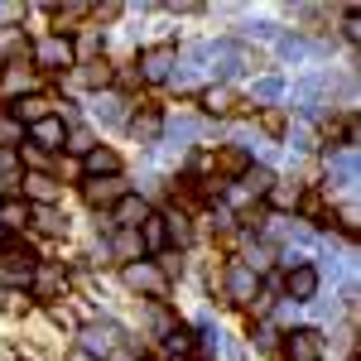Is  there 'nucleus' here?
<instances>
[{
  "mask_svg": "<svg viewBox=\"0 0 361 361\" xmlns=\"http://www.w3.org/2000/svg\"><path fill=\"white\" fill-rule=\"evenodd\" d=\"M92 15H102V20H116V15H121V5H116V0H111V5H97Z\"/></svg>",
  "mask_w": 361,
  "mask_h": 361,
  "instance_id": "obj_50",
  "label": "nucleus"
},
{
  "mask_svg": "<svg viewBox=\"0 0 361 361\" xmlns=\"http://www.w3.org/2000/svg\"><path fill=\"white\" fill-rule=\"evenodd\" d=\"M275 342H279L275 323H260V328H255V347H260V352H270V347H275Z\"/></svg>",
  "mask_w": 361,
  "mask_h": 361,
  "instance_id": "obj_46",
  "label": "nucleus"
},
{
  "mask_svg": "<svg viewBox=\"0 0 361 361\" xmlns=\"http://www.w3.org/2000/svg\"><path fill=\"white\" fill-rule=\"evenodd\" d=\"M342 39H347V44H357V39H361V20H357V10H347V20H342Z\"/></svg>",
  "mask_w": 361,
  "mask_h": 361,
  "instance_id": "obj_47",
  "label": "nucleus"
},
{
  "mask_svg": "<svg viewBox=\"0 0 361 361\" xmlns=\"http://www.w3.org/2000/svg\"><path fill=\"white\" fill-rule=\"evenodd\" d=\"M212 164H217L222 178H241V173L250 169V149L246 145H222V149L212 154Z\"/></svg>",
  "mask_w": 361,
  "mask_h": 361,
  "instance_id": "obj_21",
  "label": "nucleus"
},
{
  "mask_svg": "<svg viewBox=\"0 0 361 361\" xmlns=\"http://www.w3.org/2000/svg\"><path fill=\"white\" fill-rule=\"evenodd\" d=\"M121 279H126V289L149 294V299H159V294L169 289V279L159 275V265H154V260H130V265L121 270Z\"/></svg>",
  "mask_w": 361,
  "mask_h": 361,
  "instance_id": "obj_4",
  "label": "nucleus"
},
{
  "mask_svg": "<svg viewBox=\"0 0 361 361\" xmlns=\"http://www.w3.org/2000/svg\"><path fill=\"white\" fill-rule=\"evenodd\" d=\"M29 289H34V299H63L68 294V270L54 265V260H39L34 275H29Z\"/></svg>",
  "mask_w": 361,
  "mask_h": 361,
  "instance_id": "obj_5",
  "label": "nucleus"
},
{
  "mask_svg": "<svg viewBox=\"0 0 361 361\" xmlns=\"http://www.w3.org/2000/svg\"><path fill=\"white\" fill-rule=\"evenodd\" d=\"M87 87H97V92H106V82H111V63L106 58H92V63H82V73H78Z\"/></svg>",
  "mask_w": 361,
  "mask_h": 361,
  "instance_id": "obj_32",
  "label": "nucleus"
},
{
  "mask_svg": "<svg viewBox=\"0 0 361 361\" xmlns=\"http://www.w3.org/2000/svg\"><path fill=\"white\" fill-rule=\"evenodd\" d=\"M207 130H212L207 121H188V116H183V121H169V126H164V135L178 140V145H183V140H202Z\"/></svg>",
  "mask_w": 361,
  "mask_h": 361,
  "instance_id": "obj_26",
  "label": "nucleus"
},
{
  "mask_svg": "<svg viewBox=\"0 0 361 361\" xmlns=\"http://www.w3.org/2000/svg\"><path fill=\"white\" fill-rule=\"evenodd\" d=\"M164 226H169V241H173V246H188V241H193V222H188L183 212H164Z\"/></svg>",
  "mask_w": 361,
  "mask_h": 361,
  "instance_id": "obj_34",
  "label": "nucleus"
},
{
  "mask_svg": "<svg viewBox=\"0 0 361 361\" xmlns=\"http://www.w3.org/2000/svg\"><path fill=\"white\" fill-rule=\"evenodd\" d=\"M279 97H284V78H279V73H265L260 82L250 87V106H255V102H279Z\"/></svg>",
  "mask_w": 361,
  "mask_h": 361,
  "instance_id": "obj_31",
  "label": "nucleus"
},
{
  "mask_svg": "<svg viewBox=\"0 0 361 361\" xmlns=\"http://www.w3.org/2000/svg\"><path fill=\"white\" fill-rule=\"evenodd\" d=\"M270 260H275V250L265 246V241H250V250H246V260H241V265H246V270H250L255 279H265V270H270Z\"/></svg>",
  "mask_w": 361,
  "mask_h": 361,
  "instance_id": "obj_28",
  "label": "nucleus"
},
{
  "mask_svg": "<svg viewBox=\"0 0 361 361\" xmlns=\"http://www.w3.org/2000/svg\"><path fill=\"white\" fill-rule=\"evenodd\" d=\"M149 328H154V333H159V337H169V333H173V328H178V323H173V318H169V308L159 304V299H154V304H149Z\"/></svg>",
  "mask_w": 361,
  "mask_h": 361,
  "instance_id": "obj_39",
  "label": "nucleus"
},
{
  "mask_svg": "<svg viewBox=\"0 0 361 361\" xmlns=\"http://www.w3.org/2000/svg\"><path fill=\"white\" fill-rule=\"evenodd\" d=\"M135 236H140V250H145V255H164V246H169L164 212H149V217L135 226Z\"/></svg>",
  "mask_w": 361,
  "mask_h": 361,
  "instance_id": "obj_15",
  "label": "nucleus"
},
{
  "mask_svg": "<svg viewBox=\"0 0 361 361\" xmlns=\"http://www.w3.org/2000/svg\"><path fill=\"white\" fill-rule=\"evenodd\" d=\"M284 294H289L294 304H313V294H318V270H313V265H294V270L284 275Z\"/></svg>",
  "mask_w": 361,
  "mask_h": 361,
  "instance_id": "obj_13",
  "label": "nucleus"
},
{
  "mask_svg": "<svg viewBox=\"0 0 361 361\" xmlns=\"http://www.w3.org/2000/svg\"><path fill=\"white\" fill-rule=\"evenodd\" d=\"M10 116L29 130V126H39L44 116H54V102H49V97H39V92H29V97H15V102H10Z\"/></svg>",
  "mask_w": 361,
  "mask_h": 361,
  "instance_id": "obj_14",
  "label": "nucleus"
},
{
  "mask_svg": "<svg viewBox=\"0 0 361 361\" xmlns=\"http://www.w3.org/2000/svg\"><path fill=\"white\" fill-rule=\"evenodd\" d=\"M0 308H5L10 318H25V313H29V299L20 294V289H10V294H0Z\"/></svg>",
  "mask_w": 361,
  "mask_h": 361,
  "instance_id": "obj_42",
  "label": "nucleus"
},
{
  "mask_svg": "<svg viewBox=\"0 0 361 361\" xmlns=\"http://www.w3.org/2000/svg\"><path fill=\"white\" fill-rule=\"evenodd\" d=\"M0 82L10 87V92H25V97H29V87H34V78H29V68H25V63H10V68L0 73Z\"/></svg>",
  "mask_w": 361,
  "mask_h": 361,
  "instance_id": "obj_35",
  "label": "nucleus"
},
{
  "mask_svg": "<svg viewBox=\"0 0 361 361\" xmlns=\"http://www.w3.org/2000/svg\"><path fill=\"white\" fill-rule=\"evenodd\" d=\"M126 97L121 92H97L92 97V121H102V126H130V116H126Z\"/></svg>",
  "mask_w": 361,
  "mask_h": 361,
  "instance_id": "obj_11",
  "label": "nucleus"
},
{
  "mask_svg": "<svg viewBox=\"0 0 361 361\" xmlns=\"http://www.w3.org/2000/svg\"><path fill=\"white\" fill-rule=\"evenodd\" d=\"M284 361H323V333L318 328H294V333H284Z\"/></svg>",
  "mask_w": 361,
  "mask_h": 361,
  "instance_id": "obj_7",
  "label": "nucleus"
},
{
  "mask_svg": "<svg viewBox=\"0 0 361 361\" xmlns=\"http://www.w3.org/2000/svg\"><path fill=\"white\" fill-rule=\"evenodd\" d=\"M226 294H231V304H241V308H255V299H260V279L250 275L246 265H241V260H231V265H226Z\"/></svg>",
  "mask_w": 361,
  "mask_h": 361,
  "instance_id": "obj_6",
  "label": "nucleus"
},
{
  "mask_svg": "<svg viewBox=\"0 0 361 361\" xmlns=\"http://www.w3.org/2000/svg\"><path fill=\"white\" fill-rule=\"evenodd\" d=\"M20 183H25V197L34 207H58V178L54 173H25Z\"/></svg>",
  "mask_w": 361,
  "mask_h": 361,
  "instance_id": "obj_19",
  "label": "nucleus"
},
{
  "mask_svg": "<svg viewBox=\"0 0 361 361\" xmlns=\"http://www.w3.org/2000/svg\"><path fill=\"white\" fill-rule=\"evenodd\" d=\"M92 15V5H54V29L68 39V29L78 25V20H87Z\"/></svg>",
  "mask_w": 361,
  "mask_h": 361,
  "instance_id": "obj_30",
  "label": "nucleus"
},
{
  "mask_svg": "<svg viewBox=\"0 0 361 361\" xmlns=\"http://www.w3.org/2000/svg\"><path fill=\"white\" fill-rule=\"evenodd\" d=\"M34 63H39L44 73H63V68H78V58H73V39H63V34H44V39L34 44Z\"/></svg>",
  "mask_w": 361,
  "mask_h": 361,
  "instance_id": "obj_3",
  "label": "nucleus"
},
{
  "mask_svg": "<svg viewBox=\"0 0 361 361\" xmlns=\"http://www.w3.org/2000/svg\"><path fill=\"white\" fill-rule=\"evenodd\" d=\"M126 193H130L126 178H87L82 183V202L87 207H116Z\"/></svg>",
  "mask_w": 361,
  "mask_h": 361,
  "instance_id": "obj_10",
  "label": "nucleus"
},
{
  "mask_svg": "<svg viewBox=\"0 0 361 361\" xmlns=\"http://www.w3.org/2000/svg\"><path fill=\"white\" fill-rule=\"evenodd\" d=\"M313 54L304 39H279V58H289V63H304V58Z\"/></svg>",
  "mask_w": 361,
  "mask_h": 361,
  "instance_id": "obj_41",
  "label": "nucleus"
},
{
  "mask_svg": "<svg viewBox=\"0 0 361 361\" xmlns=\"http://www.w3.org/2000/svg\"><path fill=\"white\" fill-rule=\"evenodd\" d=\"M193 342H197L193 328H183V323H178V328H173V333L164 337V347L173 352V357H188V352H193Z\"/></svg>",
  "mask_w": 361,
  "mask_h": 361,
  "instance_id": "obj_36",
  "label": "nucleus"
},
{
  "mask_svg": "<svg viewBox=\"0 0 361 361\" xmlns=\"http://www.w3.org/2000/svg\"><path fill=\"white\" fill-rule=\"evenodd\" d=\"M20 140H25V126H20V121H15L10 111H0V145L20 149Z\"/></svg>",
  "mask_w": 361,
  "mask_h": 361,
  "instance_id": "obj_38",
  "label": "nucleus"
},
{
  "mask_svg": "<svg viewBox=\"0 0 361 361\" xmlns=\"http://www.w3.org/2000/svg\"><path fill=\"white\" fill-rule=\"evenodd\" d=\"M63 149L82 159V154H92V149H97V135H92L87 126H73V130H68V140H63Z\"/></svg>",
  "mask_w": 361,
  "mask_h": 361,
  "instance_id": "obj_33",
  "label": "nucleus"
},
{
  "mask_svg": "<svg viewBox=\"0 0 361 361\" xmlns=\"http://www.w3.org/2000/svg\"><path fill=\"white\" fill-rule=\"evenodd\" d=\"M275 25H241V39H275Z\"/></svg>",
  "mask_w": 361,
  "mask_h": 361,
  "instance_id": "obj_48",
  "label": "nucleus"
},
{
  "mask_svg": "<svg viewBox=\"0 0 361 361\" xmlns=\"http://www.w3.org/2000/svg\"><path fill=\"white\" fill-rule=\"evenodd\" d=\"M145 217H149V202H145V197H135V193H126L111 207V226H121V231H135Z\"/></svg>",
  "mask_w": 361,
  "mask_h": 361,
  "instance_id": "obj_20",
  "label": "nucleus"
},
{
  "mask_svg": "<svg viewBox=\"0 0 361 361\" xmlns=\"http://www.w3.org/2000/svg\"><path fill=\"white\" fill-rule=\"evenodd\" d=\"M0 361H20V357H10V352H0Z\"/></svg>",
  "mask_w": 361,
  "mask_h": 361,
  "instance_id": "obj_52",
  "label": "nucleus"
},
{
  "mask_svg": "<svg viewBox=\"0 0 361 361\" xmlns=\"http://www.w3.org/2000/svg\"><path fill=\"white\" fill-rule=\"evenodd\" d=\"M111 250H116V255H126V265H130V260H140V236H135V231H121Z\"/></svg>",
  "mask_w": 361,
  "mask_h": 361,
  "instance_id": "obj_40",
  "label": "nucleus"
},
{
  "mask_svg": "<svg viewBox=\"0 0 361 361\" xmlns=\"http://www.w3.org/2000/svg\"><path fill=\"white\" fill-rule=\"evenodd\" d=\"M328 183H333V188H352V183H357V149L342 145V149L328 154Z\"/></svg>",
  "mask_w": 361,
  "mask_h": 361,
  "instance_id": "obj_17",
  "label": "nucleus"
},
{
  "mask_svg": "<svg viewBox=\"0 0 361 361\" xmlns=\"http://www.w3.org/2000/svg\"><path fill=\"white\" fill-rule=\"evenodd\" d=\"M20 20H25V5H20V0H0V29L20 25Z\"/></svg>",
  "mask_w": 361,
  "mask_h": 361,
  "instance_id": "obj_43",
  "label": "nucleus"
},
{
  "mask_svg": "<svg viewBox=\"0 0 361 361\" xmlns=\"http://www.w3.org/2000/svg\"><path fill=\"white\" fill-rule=\"evenodd\" d=\"M284 121H289V116L279 111V106H265V116H260V126H265L270 135H284Z\"/></svg>",
  "mask_w": 361,
  "mask_h": 361,
  "instance_id": "obj_44",
  "label": "nucleus"
},
{
  "mask_svg": "<svg viewBox=\"0 0 361 361\" xmlns=\"http://www.w3.org/2000/svg\"><path fill=\"white\" fill-rule=\"evenodd\" d=\"M197 106H202L207 116H231L236 106H241V102H236V92H231L226 82H217V87H207V92L197 97Z\"/></svg>",
  "mask_w": 361,
  "mask_h": 361,
  "instance_id": "obj_22",
  "label": "nucleus"
},
{
  "mask_svg": "<svg viewBox=\"0 0 361 361\" xmlns=\"http://www.w3.org/2000/svg\"><path fill=\"white\" fill-rule=\"evenodd\" d=\"M241 183H246V188H241L246 197H265L270 188H275V173H270L265 164H250L246 173H241Z\"/></svg>",
  "mask_w": 361,
  "mask_h": 361,
  "instance_id": "obj_24",
  "label": "nucleus"
},
{
  "mask_svg": "<svg viewBox=\"0 0 361 361\" xmlns=\"http://www.w3.org/2000/svg\"><path fill=\"white\" fill-rule=\"evenodd\" d=\"M140 78L145 82H169L173 78V44H154L140 54Z\"/></svg>",
  "mask_w": 361,
  "mask_h": 361,
  "instance_id": "obj_8",
  "label": "nucleus"
},
{
  "mask_svg": "<svg viewBox=\"0 0 361 361\" xmlns=\"http://www.w3.org/2000/svg\"><path fill=\"white\" fill-rule=\"evenodd\" d=\"M34 265H39V255L29 246H20V241H10V246L0 250V275L20 279V284H29V275H34Z\"/></svg>",
  "mask_w": 361,
  "mask_h": 361,
  "instance_id": "obj_9",
  "label": "nucleus"
},
{
  "mask_svg": "<svg viewBox=\"0 0 361 361\" xmlns=\"http://www.w3.org/2000/svg\"><path fill=\"white\" fill-rule=\"evenodd\" d=\"M207 58L217 63V73H222V78H236V73H255V68H260V58L250 54L246 44H236V39H217V44H207Z\"/></svg>",
  "mask_w": 361,
  "mask_h": 361,
  "instance_id": "obj_1",
  "label": "nucleus"
},
{
  "mask_svg": "<svg viewBox=\"0 0 361 361\" xmlns=\"http://www.w3.org/2000/svg\"><path fill=\"white\" fill-rule=\"evenodd\" d=\"M49 318H54L58 328H68V333L78 328V313H73V308H68V304H54V308H49Z\"/></svg>",
  "mask_w": 361,
  "mask_h": 361,
  "instance_id": "obj_45",
  "label": "nucleus"
},
{
  "mask_svg": "<svg viewBox=\"0 0 361 361\" xmlns=\"http://www.w3.org/2000/svg\"><path fill=\"white\" fill-rule=\"evenodd\" d=\"M299 197H304V188H299V183H279V178H275V188L265 193V202H270V207H279V212H289V207H299Z\"/></svg>",
  "mask_w": 361,
  "mask_h": 361,
  "instance_id": "obj_27",
  "label": "nucleus"
},
{
  "mask_svg": "<svg viewBox=\"0 0 361 361\" xmlns=\"http://www.w3.org/2000/svg\"><path fill=\"white\" fill-rule=\"evenodd\" d=\"M130 130H135L140 145H159V135H164V116H159V111H145V116L130 121Z\"/></svg>",
  "mask_w": 361,
  "mask_h": 361,
  "instance_id": "obj_23",
  "label": "nucleus"
},
{
  "mask_svg": "<svg viewBox=\"0 0 361 361\" xmlns=\"http://www.w3.org/2000/svg\"><path fill=\"white\" fill-rule=\"evenodd\" d=\"M87 178H121V154L106 149V145H97L92 154H82V164H78Z\"/></svg>",
  "mask_w": 361,
  "mask_h": 361,
  "instance_id": "obj_16",
  "label": "nucleus"
},
{
  "mask_svg": "<svg viewBox=\"0 0 361 361\" xmlns=\"http://www.w3.org/2000/svg\"><path fill=\"white\" fill-rule=\"evenodd\" d=\"M73 361H92V357H87V352H82V347H78V352H73Z\"/></svg>",
  "mask_w": 361,
  "mask_h": 361,
  "instance_id": "obj_51",
  "label": "nucleus"
},
{
  "mask_svg": "<svg viewBox=\"0 0 361 361\" xmlns=\"http://www.w3.org/2000/svg\"><path fill=\"white\" fill-rule=\"evenodd\" d=\"M20 164H25V159H20V149L0 145V183H5V188H15V183L25 178V173H20Z\"/></svg>",
  "mask_w": 361,
  "mask_h": 361,
  "instance_id": "obj_29",
  "label": "nucleus"
},
{
  "mask_svg": "<svg viewBox=\"0 0 361 361\" xmlns=\"http://www.w3.org/2000/svg\"><path fill=\"white\" fill-rule=\"evenodd\" d=\"M294 106L304 116H318L323 106H333V73H313L304 82H294Z\"/></svg>",
  "mask_w": 361,
  "mask_h": 361,
  "instance_id": "obj_2",
  "label": "nucleus"
},
{
  "mask_svg": "<svg viewBox=\"0 0 361 361\" xmlns=\"http://www.w3.org/2000/svg\"><path fill=\"white\" fill-rule=\"evenodd\" d=\"M289 145H294V149H313V130H304V126L289 130Z\"/></svg>",
  "mask_w": 361,
  "mask_h": 361,
  "instance_id": "obj_49",
  "label": "nucleus"
},
{
  "mask_svg": "<svg viewBox=\"0 0 361 361\" xmlns=\"http://www.w3.org/2000/svg\"><path fill=\"white\" fill-rule=\"evenodd\" d=\"M116 347H121V328H116V323H92V328H82V352L87 357H106Z\"/></svg>",
  "mask_w": 361,
  "mask_h": 361,
  "instance_id": "obj_12",
  "label": "nucleus"
},
{
  "mask_svg": "<svg viewBox=\"0 0 361 361\" xmlns=\"http://www.w3.org/2000/svg\"><path fill=\"white\" fill-rule=\"evenodd\" d=\"M25 222H29V207L5 197V202H0V226H5V231H15V226H25Z\"/></svg>",
  "mask_w": 361,
  "mask_h": 361,
  "instance_id": "obj_37",
  "label": "nucleus"
},
{
  "mask_svg": "<svg viewBox=\"0 0 361 361\" xmlns=\"http://www.w3.org/2000/svg\"><path fill=\"white\" fill-rule=\"evenodd\" d=\"M25 135H29V145H34V149H63V140H68V126H63L58 116H44L39 126H29Z\"/></svg>",
  "mask_w": 361,
  "mask_h": 361,
  "instance_id": "obj_18",
  "label": "nucleus"
},
{
  "mask_svg": "<svg viewBox=\"0 0 361 361\" xmlns=\"http://www.w3.org/2000/svg\"><path fill=\"white\" fill-rule=\"evenodd\" d=\"M29 217H34L39 231H49V236H63V231H68V212H63V207H34Z\"/></svg>",
  "mask_w": 361,
  "mask_h": 361,
  "instance_id": "obj_25",
  "label": "nucleus"
}]
</instances>
